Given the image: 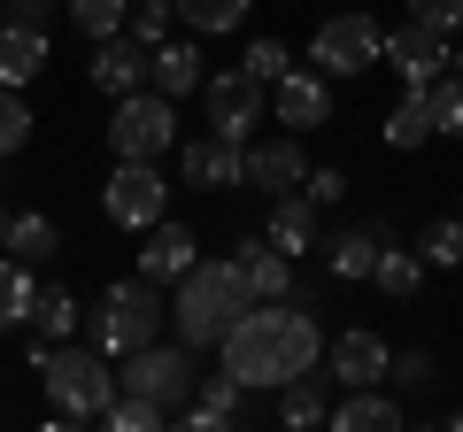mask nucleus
<instances>
[{
  "mask_svg": "<svg viewBox=\"0 0 463 432\" xmlns=\"http://www.w3.org/2000/svg\"><path fill=\"white\" fill-rule=\"evenodd\" d=\"M301 193H309L317 209H332V201L347 193V170H332V163H325V170H309V178H301Z\"/></svg>",
  "mask_w": 463,
  "mask_h": 432,
  "instance_id": "40",
  "label": "nucleus"
},
{
  "mask_svg": "<svg viewBox=\"0 0 463 432\" xmlns=\"http://www.w3.org/2000/svg\"><path fill=\"white\" fill-rule=\"evenodd\" d=\"M270 117L286 124V132H317V124H332V78L325 70H286L279 85H270Z\"/></svg>",
  "mask_w": 463,
  "mask_h": 432,
  "instance_id": "12",
  "label": "nucleus"
},
{
  "mask_svg": "<svg viewBox=\"0 0 463 432\" xmlns=\"http://www.w3.org/2000/svg\"><path fill=\"white\" fill-rule=\"evenodd\" d=\"M0 255H8V209H0Z\"/></svg>",
  "mask_w": 463,
  "mask_h": 432,
  "instance_id": "42",
  "label": "nucleus"
},
{
  "mask_svg": "<svg viewBox=\"0 0 463 432\" xmlns=\"http://www.w3.org/2000/svg\"><path fill=\"white\" fill-rule=\"evenodd\" d=\"M263 239H270L279 255H309V248H317V201L301 193V185L270 201V224H263Z\"/></svg>",
  "mask_w": 463,
  "mask_h": 432,
  "instance_id": "22",
  "label": "nucleus"
},
{
  "mask_svg": "<svg viewBox=\"0 0 463 432\" xmlns=\"http://www.w3.org/2000/svg\"><path fill=\"white\" fill-rule=\"evenodd\" d=\"M379 62L386 70H402V85H432L440 78V70H456L463 54L448 47V32H432V23H394V32H386V47H379Z\"/></svg>",
  "mask_w": 463,
  "mask_h": 432,
  "instance_id": "10",
  "label": "nucleus"
},
{
  "mask_svg": "<svg viewBox=\"0 0 463 432\" xmlns=\"http://www.w3.org/2000/svg\"><path fill=\"white\" fill-rule=\"evenodd\" d=\"M317 355H325V333H317V309L301 301H248L224 333V371L240 386H270V394L317 371Z\"/></svg>",
  "mask_w": 463,
  "mask_h": 432,
  "instance_id": "1",
  "label": "nucleus"
},
{
  "mask_svg": "<svg viewBox=\"0 0 463 432\" xmlns=\"http://www.w3.org/2000/svg\"><path fill=\"white\" fill-rule=\"evenodd\" d=\"M410 16H417V23H432V32H448V39H456V32H463V0H410Z\"/></svg>",
  "mask_w": 463,
  "mask_h": 432,
  "instance_id": "39",
  "label": "nucleus"
},
{
  "mask_svg": "<svg viewBox=\"0 0 463 432\" xmlns=\"http://www.w3.org/2000/svg\"><path fill=\"white\" fill-rule=\"evenodd\" d=\"M379 248H386V224H355V232H340L325 248V263H332V278H371L379 270Z\"/></svg>",
  "mask_w": 463,
  "mask_h": 432,
  "instance_id": "24",
  "label": "nucleus"
},
{
  "mask_svg": "<svg viewBox=\"0 0 463 432\" xmlns=\"http://www.w3.org/2000/svg\"><path fill=\"white\" fill-rule=\"evenodd\" d=\"M240 70H248V78H263V85H279L286 70H294V54H286L279 39H255V47L240 54Z\"/></svg>",
  "mask_w": 463,
  "mask_h": 432,
  "instance_id": "38",
  "label": "nucleus"
},
{
  "mask_svg": "<svg viewBox=\"0 0 463 432\" xmlns=\"http://www.w3.org/2000/svg\"><path fill=\"white\" fill-rule=\"evenodd\" d=\"M47 8H54V0H8V16H24V23H39Z\"/></svg>",
  "mask_w": 463,
  "mask_h": 432,
  "instance_id": "41",
  "label": "nucleus"
},
{
  "mask_svg": "<svg viewBox=\"0 0 463 432\" xmlns=\"http://www.w3.org/2000/svg\"><path fill=\"white\" fill-rule=\"evenodd\" d=\"M417 255H425V270H463V216L425 224V232H417Z\"/></svg>",
  "mask_w": 463,
  "mask_h": 432,
  "instance_id": "29",
  "label": "nucleus"
},
{
  "mask_svg": "<svg viewBox=\"0 0 463 432\" xmlns=\"http://www.w3.org/2000/svg\"><path fill=\"white\" fill-rule=\"evenodd\" d=\"M201 78H209V62H201L194 39H163V47H147V85H155V93L185 100V93H201Z\"/></svg>",
  "mask_w": 463,
  "mask_h": 432,
  "instance_id": "19",
  "label": "nucleus"
},
{
  "mask_svg": "<svg viewBox=\"0 0 463 432\" xmlns=\"http://www.w3.org/2000/svg\"><path fill=\"white\" fill-rule=\"evenodd\" d=\"M432 117H440V139H463V62L432 78Z\"/></svg>",
  "mask_w": 463,
  "mask_h": 432,
  "instance_id": "33",
  "label": "nucleus"
},
{
  "mask_svg": "<svg viewBox=\"0 0 463 432\" xmlns=\"http://www.w3.org/2000/svg\"><path fill=\"white\" fill-rule=\"evenodd\" d=\"M371 286H379L386 301H410L417 286H425V255H417V248H402V239L386 232V248H379V270H371Z\"/></svg>",
  "mask_w": 463,
  "mask_h": 432,
  "instance_id": "25",
  "label": "nucleus"
},
{
  "mask_svg": "<svg viewBox=\"0 0 463 432\" xmlns=\"http://www.w3.org/2000/svg\"><path fill=\"white\" fill-rule=\"evenodd\" d=\"M201 100H209V132L224 139H248L255 117L270 108V85L248 78V70H216V78H201Z\"/></svg>",
  "mask_w": 463,
  "mask_h": 432,
  "instance_id": "9",
  "label": "nucleus"
},
{
  "mask_svg": "<svg viewBox=\"0 0 463 432\" xmlns=\"http://www.w3.org/2000/svg\"><path fill=\"white\" fill-rule=\"evenodd\" d=\"M85 78H93L109 100L139 93V85H147V47H139L132 32H116V39H93V70H85Z\"/></svg>",
  "mask_w": 463,
  "mask_h": 432,
  "instance_id": "16",
  "label": "nucleus"
},
{
  "mask_svg": "<svg viewBox=\"0 0 463 432\" xmlns=\"http://www.w3.org/2000/svg\"><path fill=\"white\" fill-rule=\"evenodd\" d=\"M32 371L47 379V401L70 425H100V409L116 401V363L93 340H85V348H70V340H32Z\"/></svg>",
  "mask_w": 463,
  "mask_h": 432,
  "instance_id": "2",
  "label": "nucleus"
},
{
  "mask_svg": "<svg viewBox=\"0 0 463 432\" xmlns=\"http://www.w3.org/2000/svg\"><path fill=\"white\" fill-rule=\"evenodd\" d=\"M201 263V239H194V224H147V248H139V278H155V286H178L185 270Z\"/></svg>",
  "mask_w": 463,
  "mask_h": 432,
  "instance_id": "15",
  "label": "nucleus"
},
{
  "mask_svg": "<svg viewBox=\"0 0 463 432\" xmlns=\"http://www.w3.org/2000/svg\"><path fill=\"white\" fill-rule=\"evenodd\" d=\"M232 263H240V278H248L255 301H286V294H294V255H279L270 239H240Z\"/></svg>",
  "mask_w": 463,
  "mask_h": 432,
  "instance_id": "20",
  "label": "nucleus"
},
{
  "mask_svg": "<svg viewBox=\"0 0 463 432\" xmlns=\"http://www.w3.org/2000/svg\"><path fill=\"white\" fill-rule=\"evenodd\" d=\"M425 139H440V117H432V85H410V93L386 108V147H425Z\"/></svg>",
  "mask_w": 463,
  "mask_h": 432,
  "instance_id": "23",
  "label": "nucleus"
},
{
  "mask_svg": "<svg viewBox=\"0 0 463 432\" xmlns=\"http://www.w3.org/2000/svg\"><path fill=\"white\" fill-rule=\"evenodd\" d=\"M170 139H178V100H170V93L139 85V93L116 100V117H109V147L124 155V163H155Z\"/></svg>",
  "mask_w": 463,
  "mask_h": 432,
  "instance_id": "6",
  "label": "nucleus"
},
{
  "mask_svg": "<svg viewBox=\"0 0 463 432\" xmlns=\"http://www.w3.org/2000/svg\"><path fill=\"white\" fill-rule=\"evenodd\" d=\"M70 23H78L85 39H116L132 23V0H70Z\"/></svg>",
  "mask_w": 463,
  "mask_h": 432,
  "instance_id": "31",
  "label": "nucleus"
},
{
  "mask_svg": "<svg viewBox=\"0 0 463 432\" xmlns=\"http://www.w3.org/2000/svg\"><path fill=\"white\" fill-rule=\"evenodd\" d=\"M309 178V155H301V132H279V139H255L248 147V185L255 193H294V185Z\"/></svg>",
  "mask_w": 463,
  "mask_h": 432,
  "instance_id": "14",
  "label": "nucleus"
},
{
  "mask_svg": "<svg viewBox=\"0 0 463 432\" xmlns=\"http://www.w3.org/2000/svg\"><path fill=\"white\" fill-rule=\"evenodd\" d=\"M248 278H240V263L232 255H216V263H194L178 278V301H170V316H178V340L185 348H224V333H232V316L248 309Z\"/></svg>",
  "mask_w": 463,
  "mask_h": 432,
  "instance_id": "3",
  "label": "nucleus"
},
{
  "mask_svg": "<svg viewBox=\"0 0 463 432\" xmlns=\"http://www.w3.org/2000/svg\"><path fill=\"white\" fill-rule=\"evenodd\" d=\"M163 286L155 278H109L100 286V301H93V316H85V340H93L109 363H124V355H139L147 340H163Z\"/></svg>",
  "mask_w": 463,
  "mask_h": 432,
  "instance_id": "4",
  "label": "nucleus"
},
{
  "mask_svg": "<svg viewBox=\"0 0 463 432\" xmlns=\"http://www.w3.org/2000/svg\"><path fill=\"white\" fill-rule=\"evenodd\" d=\"M170 16H178L170 0H132V23H124V32H132L139 47H163V39H170Z\"/></svg>",
  "mask_w": 463,
  "mask_h": 432,
  "instance_id": "36",
  "label": "nucleus"
},
{
  "mask_svg": "<svg viewBox=\"0 0 463 432\" xmlns=\"http://www.w3.org/2000/svg\"><path fill=\"white\" fill-rule=\"evenodd\" d=\"M32 301H39V278H32V263H16V255H0V333H16V324H32Z\"/></svg>",
  "mask_w": 463,
  "mask_h": 432,
  "instance_id": "26",
  "label": "nucleus"
},
{
  "mask_svg": "<svg viewBox=\"0 0 463 432\" xmlns=\"http://www.w3.org/2000/svg\"><path fill=\"white\" fill-rule=\"evenodd\" d=\"M432 379H440V363H432L425 348H410V355H394V363H386V386H394V394H425Z\"/></svg>",
  "mask_w": 463,
  "mask_h": 432,
  "instance_id": "35",
  "label": "nucleus"
},
{
  "mask_svg": "<svg viewBox=\"0 0 463 432\" xmlns=\"http://www.w3.org/2000/svg\"><path fill=\"white\" fill-rule=\"evenodd\" d=\"M232 417H248V386L232 379V371H216V379H201V386H194V401L178 409V425L216 432V425H232Z\"/></svg>",
  "mask_w": 463,
  "mask_h": 432,
  "instance_id": "21",
  "label": "nucleus"
},
{
  "mask_svg": "<svg viewBox=\"0 0 463 432\" xmlns=\"http://www.w3.org/2000/svg\"><path fill=\"white\" fill-rule=\"evenodd\" d=\"M379 47H386V32L364 16V8H340V16H325L317 23V39H309V62L325 70V78H364L371 62H379Z\"/></svg>",
  "mask_w": 463,
  "mask_h": 432,
  "instance_id": "8",
  "label": "nucleus"
},
{
  "mask_svg": "<svg viewBox=\"0 0 463 432\" xmlns=\"http://www.w3.org/2000/svg\"><path fill=\"white\" fill-rule=\"evenodd\" d=\"M325 409H332V401H325V386H317L309 371L279 386V425H325Z\"/></svg>",
  "mask_w": 463,
  "mask_h": 432,
  "instance_id": "28",
  "label": "nucleus"
},
{
  "mask_svg": "<svg viewBox=\"0 0 463 432\" xmlns=\"http://www.w3.org/2000/svg\"><path fill=\"white\" fill-rule=\"evenodd\" d=\"M54 248H62V232H54L47 216H8V255L16 263H47Z\"/></svg>",
  "mask_w": 463,
  "mask_h": 432,
  "instance_id": "30",
  "label": "nucleus"
},
{
  "mask_svg": "<svg viewBox=\"0 0 463 432\" xmlns=\"http://www.w3.org/2000/svg\"><path fill=\"white\" fill-rule=\"evenodd\" d=\"M325 425H340V432H394V425H410V409H402V394H379V386H340V401L325 409Z\"/></svg>",
  "mask_w": 463,
  "mask_h": 432,
  "instance_id": "17",
  "label": "nucleus"
},
{
  "mask_svg": "<svg viewBox=\"0 0 463 432\" xmlns=\"http://www.w3.org/2000/svg\"><path fill=\"white\" fill-rule=\"evenodd\" d=\"M100 209H109V224H124V232H147V224L170 216V178L155 163H124V155H116L109 185H100Z\"/></svg>",
  "mask_w": 463,
  "mask_h": 432,
  "instance_id": "7",
  "label": "nucleus"
},
{
  "mask_svg": "<svg viewBox=\"0 0 463 432\" xmlns=\"http://www.w3.org/2000/svg\"><path fill=\"white\" fill-rule=\"evenodd\" d=\"M47 32H39V23H24V16H0V85H32L39 70H47Z\"/></svg>",
  "mask_w": 463,
  "mask_h": 432,
  "instance_id": "18",
  "label": "nucleus"
},
{
  "mask_svg": "<svg viewBox=\"0 0 463 432\" xmlns=\"http://www.w3.org/2000/svg\"><path fill=\"white\" fill-rule=\"evenodd\" d=\"M85 316H78V294L70 286H39V301H32V333L39 340H70Z\"/></svg>",
  "mask_w": 463,
  "mask_h": 432,
  "instance_id": "27",
  "label": "nucleus"
},
{
  "mask_svg": "<svg viewBox=\"0 0 463 432\" xmlns=\"http://www.w3.org/2000/svg\"><path fill=\"white\" fill-rule=\"evenodd\" d=\"M24 139H32V108H24L16 85H0V155H16Z\"/></svg>",
  "mask_w": 463,
  "mask_h": 432,
  "instance_id": "37",
  "label": "nucleus"
},
{
  "mask_svg": "<svg viewBox=\"0 0 463 432\" xmlns=\"http://www.w3.org/2000/svg\"><path fill=\"white\" fill-rule=\"evenodd\" d=\"M178 170H185V185H201V193H232V185H248V147L224 139V132H201V139L178 147Z\"/></svg>",
  "mask_w": 463,
  "mask_h": 432,
  "instance_id": "11",
  "label": "nucleus"
},
{
  "mask_svg": "<svg viewBox=\"0 0 463 432\" xmlns=\"http://www.w3.org/2000/svg\"><path fill=\"white\" fill-rule=\"evenodd\" d=\"M194 386H201V363H194V348H163V340H147L139 355H124L116 363V394H139V401H155V409L178 425V409L194 401Z\"/></svg>",
  "mask_w": 463,
  "mask_h": 432,
  "instance_id": "5",
  "label": "nucleus"
},
{
  "mask_svg": "<svg viewBox=\"0 0 463 432\" xmlns=\"http://www.w3.org/2000/svg\"><path fill=\"white\" fill-rule=\"evenodd\" d=\"M100 425H109V432H163L170 417L155 409V401H139V394H116L109 409H100Z\"/></svg>",
  "mask_w": 463,
  "mask_h": 432,
  "instance_id": "32",
  "label": "nucleus"
},
{
  "mask_svg": "<svg viewBox=\"0 0 463 432\" xmlns=\"http://www.w3.org/2000/svg\"><path fill=\"white\" fill-rule=\"evenodd\" d=\"M170 8H178L194 32H232V23L248 16V0H170Z\"/></svg>",
  "mask_w": 463,
  "mask_h": 432,
  "instance_id": "34",
  "label": "nucleus"
},
{
  "mask_svg": "<svg viewBox=\"0 0 463 432\" xmlns=\"http://www.w3.org/2000/svg\"><path fill=\"white\" fill-rule=\"evenodd\" d=\"M386 363H394V348H386L379 333H355V324H347L340 340H325L332 386H386Z\"/></svg>",
  "mask_w": 463,
  "mask_h": 432,
  "instance_id": "13",
  "label": "nucleus"
}]
</instances>
